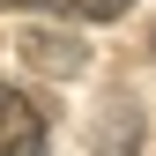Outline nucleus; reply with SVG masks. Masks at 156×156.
Instances as JSON below:
<instances>
[{
    "label": "nucleus",
    "mask_w": 156,
    "mask_h": 156,
    "mask_svg": "<svg viewBox=\"0 0 156 156\" xmlns=\"http://www.w3.org/2000/svg\"><path fill=\"white\" fill-rule=\"evenodd\" d=\"M0 156H45V112L0 82Z\"/></svg>",
    "instance_id": "1"
},
{
    "label": "nucleus",
    "mask_w": 156,
    "mask_h": 156,
    "mask_svg": "<svg viewBox=\"0 0 156 156\" xmlns=\"http://www.w3.org/2000/svg\"><path fill=\"white\" fill-rule=\"evenodd\" d=\"M0 8H23V15H89V23H119L134 0H0Z\"/></svg>",
    "instance_id": "3"
},
{
    "label": "nucleus",
    "mask_w": 156,
    "mask_h": 156,
    "mask_svg": "<svg viewBox=\"0 0 156 156\" xmlns=\"http://www.w3.org/2000/svg\"><path fill=\"white\" fill-rule=\"evenodd\" d=\"M23 60L30 67H45V74H74L89 60L82 45H74V37H52V30H23Z\"/></svg>",
    "instance_id": "2"
}]
</instances>
